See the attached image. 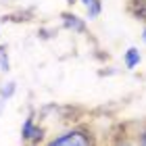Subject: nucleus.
<instances>
[{"label":"nucleus","mask_w":146,"mask_h":146,"mask_svg":"<svg viewBox=\"0 0 146 146\" xmlns=\"http://www.w3.org/2000/svg\"><path fill=\"white\" fill-rule=\"evenodd\" d=\"M15 90H17V84H15V82L4 84L2 88H0V98H2V100H9V98L15 94Z\"/></svg>","instance_id":"5"},{"label":"nucleus","mask_w":146,"mask_h":146,"mask_svg":"<svg viewBox=\"0 0 146 146\" xmlns=\"http://www.w3.org/2000/svg\"><path fill=\"white\" fill-rule=\"evenodd\" d=\"M140 63H142V52L138 50L136 46H131V48H127L123 52V65H125V69H136Z\"/></svg>","instance_id":"3"},{"label":"nucleus","mask_w":146,"mask_h":146,"mask_svg":"<svg viewBox=\"0 0 146 146\" xmlns=\"http://www.w3.org/2000/svg\"><path fill=\"white\" fill-rule=\"evenodd\" d=\"M29 146H31V144H29Z\"/></svg>","instance_id":"14"},{"label":"nucleus","mask_w":146,"mask_h":146,"mask_svg":"<svg viewBox=\"0 0 146 146\" xmlns=\"http://www.w3.org/2000/svg\"><path fill=\"white\" fill-rule=\"evenodd\" d=\"M61 19H63V25H65L67 29H71L73 34H86V31H88V27H86V21H84L82 17L73 15V13H63Z\"/></svg>","instance_id":"2"},{"label":"nucleus","mask_w":146,"mask_h":146,"mask_svg":"<svg viewBox=\"0 0 146 146\" xmlns=\"http://www.w3.org/2000/svg\"><path fill=\"white\" fill-rule=\"evenodd\" d=\"M111 146H136V144L131 142L129 136H119V138H115V140H113Z\"/></svg>","instance_id":"8"},{"label":"nucleus","mask_w":146,"mask_h":146,"mask_svg":"<svg viewBox=\"0 0 146 146\" xmlns=\"http://www.w3.org/2000/svg\"><path fill=\"white\" fill-rule=\"evenodd\" d=\"M34 129H36V117H34V115H27V119H25L23 125H21V140L29 142V138H31V134H34Z\"/></svg>","instance_id":"4"},{"label":"nucleus","mask_w":146,"mask_h":146,"mask_svg":"<svg viewBox=\"0 0 146 146\" xmlns=\"http://www.w3.org/2000/svg\"><path fill=\"white\" fill-rule=\"evenodd\" d=\"M0 71H9V54L4 46H0Z\"/></svg>","instance_id":"7"},{"label":"nucleus","mask_w":146,"mask_h":146,"mask_svg":"<svg viewBox=\"0 0 146 146\" xmlns=\"http://www.w3.org/2000/svg\"><path fill=\"white\" fill-rule=\"evenodd\" d=\"M136 146H146V125L136 134Z\"/></svg>","instance_id":"9"},{"label":"nucleus","mask_w":146,"mask_h":146,"mask_svg":"<svg viewBox=\"0 0 146 146\" xmlns=\"http://www.w3.org/2000/svg\"><path fill=\"white\" fill-rule=\"evenodd\" d=\"M142 42H144V44H146V27H144V29H142Z\"/></svg>","instance_id":"10"},{"label":"nucleus","mask_w":146,"mask_h":146,"mask_svg":"<svg viewBox=\"0 0 146 146\" xmlns=\"http://www.w3.org/2000/svg\"><path fill=\"white\" fill-rule=\"evenodd\" d=\"M44 146H96V138L88 127H71L48 140Z\"/></svg>","instance_id":"1"},{"label":"nucleus","mask_w":146,"mask_h":146,"mask_svg":"<svg viewBox=\"0 0 146 146\" xmlns=\"http://www.w3.org/2000/svg\"><path fill=\"white\" fill-rule=\"evenodd\" d=\"M90 2H92V0H82V4H84V6H88Z\"/></svg>","instance_id":"12"},{"label":"nucleus","mask_w":146,"mask_h":146,"mask_svg":"<svg viewBox=\"0 0 146 146\" xmlns=\"http://www.w3.org/2000/svg\"><path fill=\"white\" fill-rule=\"evenodd\" d=\"M67 2H69V4H73V2H75V0H67Z\"/></svg>","instance_id":"13"},{"label":"nucleus","mask_w":146,"mask_h":146,"mask_svg":"<svg viewBox=\"0 0 146 146\" xmlns=\"http://www.w3.org/2000/svg\"><path fill=\"white\" fill-rule=\"evenodd\" d=\"M86 9H88V17L90 19H96L98 15H100V11H102V4H100V0H92Z\"/></svg>","instance_id":"6"},{"label":"nucleus","mask_w":146,"mask_h":146,"mask_svg":"<svg viewBox=\"0 0 146 146\" xmlns=\"http://www.w3.org/2000/svg\"><path fill=\"white\" fill-rule=\"evenodd\" d=\"M2 109H4V100L0 98V113H2Z\"/></svg>","instance_id":"11"}]
</instances>
